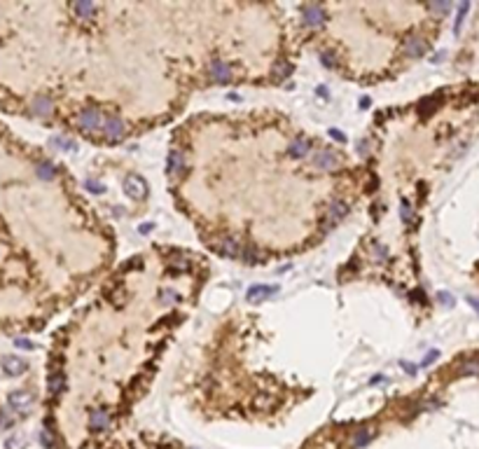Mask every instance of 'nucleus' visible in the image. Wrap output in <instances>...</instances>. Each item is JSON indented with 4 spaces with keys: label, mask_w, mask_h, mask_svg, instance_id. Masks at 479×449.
I'll use <instances>...</instances> for the list:
<instances>
[{
    "label": "nucleus",
    "mask_w": 479,
    "mask_h": 449,
    "mask_svg": "<svg viewBox=\"0 0 479 449\" xmlns=\"http://www.w3.org/2000/svg\"><path fill=\"white\" fill-rule=\"evenodd\" d=\"M437 300H440L444 307H454V297H451L449 292H437Z\"/></svg>",
    "instance_id": "nucleus-35"
},
{
    "label": "nucleus",
    "mask_w": 479,
    "mask_h": 449,
    "mask_svg": "<svg viewBox=\"0 0 479 449\" xmlns=\"http://www.w3.org/2000/svg\"><path fill=\"white\" fill-rule=\"evenodd\" d=\"M87 188H89L94 195H101V192H103V185H101V182H96V180H87Z\"/></svg>",
    "instance_id": "nucleus-36"
},
{
    "label": "nucleus",
    "mask_w": 479,
    "mask_h": 449,
    "mask_svg": "<svg viewBox=\"0 0 479 449\" xmlns=\"http://www.w3.org/2000/svg\"><path fill=\"white\" fill-rule=\"evenodd\" d=\"M467 304H470V307H472V309L479 314V297H467Z\"/></svg>",
    "instance_id": "nucleus-38"
},
{
    "label": "nucleus",
    "mask_w": 479,
    "mask_h": 449,
    "mask_svg": "<svg viewBox=\"0 0 479 449\" xmlns=\"http://www.w3.org/2000/svg\"><path fill=\"white\" fill-rule=\"evenodd\" d=\"M458 372L461 375H479V360H465V363H461V367H458Z\"/></svg>",
    "instance_id": "nucleus-22"
},
{
    "label": "nucleus",
    "mask_w": 479,
    "mask_h": 449,
    "mask_svg": "<svg viewBox=\"0 0 479 449\" xmlns=\"http://www.w3.org/2000/svg\"><path fill=\"white\" fill-rule=\"evenodd\" d=\"M103 136L108 140H119L122 136H124V131H127V127H124V122L119 120L117 115L108 117V120H103Z\"/></svg>",
    "instance_id": "nucleus-6"
},
{
    "label": "nucleus",
    "mask_w": 479,
    "mask_h": 449,
    "mask_svg": "<svg viewBox=\"0 0 479 449\" xmlns=\"http://www.w3.org/2000/svg\"><path fill=\"white\" fill-rule=\"evenodd\" d=\"M425 49H428V45H425V40L421 35H409L405 40V54L412 56V59H419V56L425 54Z\"/></svg>",
    "instance_id": "nucleus-10"
},
{
    "label": "nucleus",
    "mask_w": 479,
    "mask_h": 449,
    "mask_svg": "<svg viewBox=\"0 0 479 449\" xmlns=\"http://www.w3.org/2000/svg\"><path fill=\"white\" fill-rule=\"evenodd\" d=\"M52 101H49L47 96H35L33 98V103H30V113L33 115H37V117H49L52 115Z\"/></svg>",
    "instance_id": "nucleus-14"
},
{
    "label": "nucleus",
    "mask_w": 479,
    "mask_h": 449,
    "mask_svg": "<svg viewBox=\"0 0 479 449\" xmlns=\"http://www.w3.org/2000/svg\"><path fill=\"white\" fill-rule=\"evenodd\" d=\"M437 356H440V351H428V356L423 358V365H430L437 360Z\"/></svg>",
    "instance_id": "nucleus-37"
},
{
    "label": "nucleus",
    "mask_w": 479,
    "mask_h": 449,
    "mask_svg": "<svg viewBox=\"0 0 479 449\" xmlns=\"http://www.w3.org/2000/svg\"><path fill=\"white\" fill-rule=\"evenodd\" d=\"M33 402H35V398H33L28 391H14V393H10V398H7V405L12 407L17 414H21V417H26V414L33 409Z\"/></svg>",
    "instance_id": "nucleus-1"
},
{
    "label": "nucleus",
    "mask_w": 479,
    "mask_h": 449,
    "mask_svg": "<svg viewBox=\"0 0 479 449\" xmlns=\"http://www.w3.org/2000/svg\"><path fill=\"white\" fill-rule=\"evenodd\" d=\"M400 215H402V220H405V222H412V220H414L412 204H409V201H407V199L400 204Z\"/></svg>",
    "instance_id": "nucleus-26"
},
{
    "label": "nucleus",
    "mask_w": 479,
    "mask_h": 449,
    "mask_svg": "<svg viewBox=\"0 0 479 449\" xmlns=\"http://www.w3.org/2000/svg\"><path fill=\"white\" fill-rule=\"evenodd\" d=\"M428 7H430L432 12H449L451 5H449V3H430Z\"/></svg>",
    "instance_id": "nucleus-34"
},
{
    "label": "nucleus",
    "mask_w": 479,
    "mask_h": 449,
    "mask_svg": "<svg viewBox=\"0 0 479 449\" xmlns=\"http://www.w3.org/2000/svg\"><path fill=\"white\" fill-rule=\"evenodd\" d=\"M171 267L178 269V272H187V269H189L187 255H173V257H171Z\"/></svg>",
    "instance_id": "nucleus-20"
},
{
    "label": "nucleus",
    "mask_w": 479,
    "mask_h": 449,
    "mask_svg": "<svg viewBox=\"0 0 479 449\" xmlns=\"http://www.w3.org/2000/svg\"><path fill=\"white\" fill-rule=\"evenodd\" d=\"M402 367H405V370L409 372V375H414V372H416V367H414L412 363H402Z\"/></svg>",
    "instance_id": "nucleus-41"
},
{
    "label": "nucleus",
    "mask_w": 479,
    "mask_h": 449,
    "mask_svg": "<svg viewBox=\"0 0 479 449\" xmlns=\"http://www.w3.org/2000/svg\"><path fill=\"white\" fill-rule=\"evenodd\" d=\"M330 136H334V138L339 140V143H344V136H341L339 131H337V129H332V131H330Z\"/></svg>",
    "instance_id": "nucleus-40"
},
{
    "label": "nucleus",
    "mask_w": 479,
    "mask_h": 449,
    "mask_svg": "<svg viewBox=\"0 0 479 449\" xmlns=\"http://www.w3.org/2000/svg\"><path fill=\"white\" fill-rule=\"evenodd\" d=\"M208 78H211L213 82H218V85H225V82H229V80L234 78V70H231V66L225 59H215V61H211V66H208Z\"/></svg>",
    "instance_id": "nucleus-3"
},
{
    "label": "nucleus",
    "mask_w": 479,
    "mask_h": 449,
    "mask_svg": "<svg viewBox=\"0 0 479 449\" xmlns=\"http://www.w3.org/2000/svg\"><path fill=\"white\" fill-rule=\"evenodd\" d=\"M178 300H180V297H178V292L171 290V288H166V290L159 292V302H162V304H176Z\"/></svg>",
    "instance_id": "nucleus-24"
},
{
    "label": "nucleus",
    "mask_w": 479,
    "mask_h": 449,
    "mask_svg": "<svg viewBox=\"0 0 479 449\" xmlns=\"http://www.w3.org/2000/svg\"><path fill=\"white\" fill-rule=\"evenodd\" d=\"M372 250H374V257H376L379 262H383L386 257H388V250L383 248L381 243H374V246H372Z\"/></svg>",
    "instance_id": "nucleus-31"
},
{
    "label": "nucleus",
    "mask_w": 479,
    "mask_h": 449,
    "mask_svg": "<svg viewBox=\"0 0 479 449\" xmlns=\"http://www.w3.org/2000/svg\"><path fill=\"white\" fill-rule=\"evenodd\" d=\"M166 169H169L171 176H180L185 171V155L180 150H171L169 159H166Z\"/></svg>",
    "instance_id": "nucleus-11"
},
{
    "label": "nucleus",
    "mask_w": 479,
    "mask_h": 449,
    "mask_svg": "<svg viewBox=\"0 0 479 449\" xmlns=\"http://www.w3.org/2000/svg\"><path fill=\"white\" fill-rule=\"evenodd\" d=\"M437 108V98L432 96V98H425V101H421V105H419V110H421V115H430L432 110Z\"/></svg>",
    "instance_id": "nucleus-25"
},
{
    "label": "nucleus",
    "mask_w": 479,
    "mask_h": 449,
    "mask_svg": "<svg viewBox=\"0 0 479 449\" xmlns=\"http://www.w3.org/2000/svg\"><path fill=\"white\" fill-rule=\"evenodd\" d=\"M273 295V288H269V285H253L248 290V300L250 302H262V300H267Z\"/></svg>",
    "instance_id": "nucleus-17"
},
{
    "label": "nucleus",
    "mask_w": 479,
    "mask_h": 449,
    "mask_svg": "<svg viewBox=\"0 0 479 449\" xmlns=\"http://www.w3.org/2000/svg\"><path fill=\"white\" fill-rule=\"evenodd\" d=\"M14 426V417L10 409H0V428H10Z\"/></svg>",
    "instance_id": "nucleus-27"
},
{
    "label": "nucleus",
    "mask_w": 479,
    "mask_h": 449,
    "mask_svg": "<svg viewBox=\"0 0 479 449\" xmlns=\"http://www.w3.org/2000/svg\"><path fill=\"white\" fill-rule=\"evenodd\" d=\"M73 10L79 14V19H89L94 14V3H89V0L87 3H75Z\"/></svg>",
    "instance_id": "nucleus-19"
},
{
    "label": "nucleus",
    "mask_w": 479,
    "mask_h": 449,
    "mask_svg": "<svg viewBox=\"0 0 479 449\" xmlns=\"http://www.w3.org/2000/svg\"><path fill=\"white\" fill-rule=\"evenodd\" d=\"M346 213H348V204H346V201H332V204H330V208H328V220H325V227H330V224H334V222H339Z\"/></svg>",
    "instance_id": "nucleus-12"
},
{
    "label": "nucleus",
    "mask_w": 479,
    "mask_h": 449,
    "mask_svg": "<svg viewBox=\"0 0 479 449\" xmlns=\"http://www.w3.org/2000/svg\"><path fill=\"white\" fill-rule=\"evenodd\" d=\"M241 250H243V246L236 241V239H231V237L222 239V241L218 243V253L225 255V257H238V255H241Z\"/></svg>",
    "instance_id": "nucleus-13"
},
{
    "label": "nucleus",
    "mask_w": 479,
    "mask_h": 449,
    "mask_svg": "<svg viewBox=\"0 0 479 449\" xmlns=\"http://www.w3.org/2000/svg\"><path fill=\"white\" fill-rule=\"evenodd\" d=\"M47 389H49L52 395H61L63 389H66V375H63L61 370H54L47 379Z\"/></svg>",
    "instance_id": "nucleus-15"
},
{
    "label": "nucleus",
    "mask_w": 479,
    "mask_h": 449,
    "mask_svg": "<svg viewBox=\"0 0 479 449\" xmlns=\"http://www.w3.org/2000/svg\"><path fill=\"white\" fill-rule=\"evenodd\" d=\"M52 143H54V145H59V147H63V150H75V147H77V143H75V140H70V138H54Z\"/></svg>",
    "instance_id": "nucleus-29"
},
{
    "label": "nucleus",
    "mask_w": 479,
    "mask_h": 449,
    "mask_svg": "<svg viewBox=\"0 0 479 449\" xmlns=\"http://www.w3.org/2000/svg\"><path fill=\"white\" fill-rule=\"evenodd\" d=\"M122 185H124V195L131 197V199H136V201L143 199V197L147 195V182L140 176H136V173H129Z\"/></svg>",
    "instance_id": "nucleus-4"
},
{
    "label": "nucleus",
    "mask_w": 479,
    "mask_h": 449,
    "mask_svg": "<svg viewBox=\"0 0 479 449\" xmlns=\"http://www.w3.org/2000/svg\"><path fill=\"white\" fill-rule=\"evenodd\" d=\"M302 19H304V26H309V28H321L323 24H325V10H323L321 5H306L302 12Z\"/></svg>",
    "instance_id": "nucleus-5"
},
{
    "label": "nucleus",
    "mask_w": 479,
    "mask_h": 449,
    "mask_svg": "<svg viewBox=\"0 0 479 449\" xmlns=\"http://www.w3.org/2000/svg\"><path fill=\"white\" fill-rule=\"evenodd\" d=\"M77 124H79L82 131L89 134V131H96V129L103 127V115H101V110L98 108H87L77 115Z\"/></svg>",
    "instance_id": "nucleus-2"
},
{
    "label": "nucleus",
    "mask_w": 479,
    "mask_h": 449,
    "mask_svg": "<svg viewBox=\"0 0 479 449\" xmlns=\"http://www.w3.org/2000/svg\"><path fill=\"white\" fill-rule=\"evenodd\" d=\"M17 346H21V349H33V344H30V342H26V340H19Z\"/></svg>",
    "instance_id": "nucleus-39"
},
{
    "label": "nucleus",
    "mask_w": 479,
    "mask_h": 449,
    "mask_svg": "<svg viewBox=\"0 0 479 449\" xmlns=\"http://www.w3.org/2000/svg\"><path fill=\"white\" fill-rule=\"evenodd\" d=\"M0 365H3V372H5V375H10V377L24 375L26 367H28V365H26V360L19 358V356H5Z\"/></svg>",
    "instance_id": "nucleus-9"
},
{
    "label": "nucleus",
    "mask_w": 479,
    "mask_h": 449,
    "mask_svg": "<svg viewBox=\"0 0 479 449\" xmlns=\"http://www.w3.org/2000/svg\"><path fill=\"white\" fill-rule=\"evenodd\" d=\"M246 265H255V262H260V255L255 253V250H241V255H238Z\"/></svg>",
    "instance_id": "nucleus-28"
},
{
    "label": "nucleus",
    "mask_w": 479,
    "mask_h": 449,
    "mask_svg": "<svg viewBox=\"0 0 479 449\" xmlns=\"http://www.w3.org/2000/svg\"><path fill=\"white\" fill-rule=\"evenodd\" d=\"M321 59H323V63H325L328 68H337V59H334V54H330V52H323Z\"/></svg>",
    "instance_id": "nucleus-33"
},
{
    "label": "nucleus",
    "mask_w": 479,
    "mask_h": 449,
    "mask_svg": "<svg viewBox=\"0 0 479 449\" xmlns=\"http://www.w3.org/2000/svg\"><path fill=\"white\" fill-rule=\"evenodd\" d=\"M467 10H470V3H461V7H458V17H456V24H454V33H461V26H463V21H465Z\"/></svg>",
    "instance_id": "nucleus-23"
},
{
    "label": "nucleus",
    "mask_w": 479,
    "mask_h": 449,
    "mask_svg": "<svg viewBox=\"0 0 479 449\" xmlns=\"http://www.w3.org/2000/svg\"><path fill=\"white\" fill-rule=\"evenodd\" d=\"M372 435H374V433H372V428H360V431L355 433V435H353V440H351V447H353V449L365 447V444H367V442H370V440H372Z\"/></svg>",
    "instance_id": "nucleus-18"
},
{
    "label": "nucleus",
    "mask_w": 479,
    "mask_h": 449,
    "mask_svg": "<svg viewBox=\"0 0 479 449\" xmlns=\"http://www.w3.org/2000/svg\"><path fill=\"white\" fill-rule=\"evenodd\" d=\"M89 428L94 433H103L110 428V412L108 409H94L89 414Z\"/></svg>",
    "instance_id": "nucleus-8"
},
{
    "label": "nucleus",
    "mask_w": 479,
    "mask_h": 449,
    "mask_svg": "<svg viewBox=\"0 0 479 449\" xmlns=\"http://www.w3.org/2000/svg\"><path fill=\"white\" fill-rule=\"evenodd\" d=\"M54 173H56V169H54V164H49V162H43V164L37 166V176L43 178V180H52Z\"/></svg>",
    "instance_id": "nucleus-21"
},
{
    "label": "nucleus",
    "mask_w": 479,
    "mask_h": 449,
    "mask_svg": "<svg viewBox=\"0 0 479 449\" xmlns=\"http://www.w3.org/2000/svg\"><path fill=\"white\" fill-rule=\"evenodd\" d=\"M273 73L278 75V78H288V75L292 73V68H290V63H276Z\"/></svg>",
    "instance_id": "nucleus-30"
},
{
    "label": "nucleus",
    "mask_w": 479,
    "mask_h": 449,
    "mask_svg": "<svg viewBox=\"0 0 479 449\" xmlns=\"http://www.w3.org/2000/svg\"><path fill=\"white\" fill-rule=\"evenodd\" d=\"M309 150H311V143L306 138H297V140H292L290 145H288V155L290 157H306L309 155Z\"/></svg>",
    "instance_id": "nucleus-16"
},
{
    "label": "nucleus",
    "mask_w": 479,
    "mask_h": 449,
    "mask_svg": "<svg viewBox=\"0 0 479 449\" xmlns=\"http://www.w3.org/2000/svg\"><path fill=\"white\" fill-rule=\"evenodd\" d=\"M337 164H339V159L332 150H318L313 155V166L318 171H332Z\"/></svg>",
    "instance_id": "nucleus-7"
},
{
    "label": "nucleus",
    "mask_w": 479,
    "mask_h": 449,
    "mask_svg": "<svg viewBox=\"0 0 479 449\" xmlns=\"http://www.w3.org/2000/svg\"><path fill=\"white\" fill-rule=\"evenodd\" d=\"M40 440H43V444L45 447H56V440H54V435H49V431H43V435H40Z\"/></svg>",
    "instance_id": "nucleus-32"
}]
</instances>
